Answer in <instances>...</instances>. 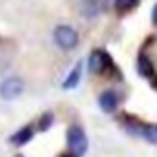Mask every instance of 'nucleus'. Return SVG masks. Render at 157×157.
<instances>
[{"label":"nucleus","mask_w":157,"mask_h":157,"mask_svg":"<svg viewBox=\"0 0 157 157\" xmlns=\"http://www.w3.org/2000/svg\"><path fill=\"white\" fill-rule=\"evenodd\" d=\"M51 122H53V115H51V113H44V115L40 117V130H42V132L48 130V128L51 126Z\"/></svg>","instance_id":"obj_12"},{"label":"nucleus","mask_w":157,"mask_h":157,"mask_svg":"<svg viewBox=\"0 0 157 157\" xmlns=\"http://www.w3.org/2000/svg\"><path fill=\"white\" fill-rule=\"evenodd\" d=\"M143 135L148 143H154L157 144V124H150V126H144L143 128Z\"/></svg>","instance_id":"obj_9"},{"label":"nucleus","mask_w":157,"mask_h":157,"mask_svg":"<svg viewBox=\"0 0 157 157\" xmlns=\"http://www.w3.org/2000/svg\"><path fill=\"white\" fill-rule=\"evenodd\" d=\"M135 4H137V0H115V9L121 13H126L132 7H135Z\"/></svg>","instance_id":"obj_10"},{"label":"nucleus","mask_w":157,"mask_h":157,"mask_svg":"<svg viewBox=\"0 0 157 157\" xmlns=\"http://www.w3.org/2000/svg\"><path fill=\"white\" fill-rule=\"evenodd\" d=\"M60 157H77V155H75V154H71V152H70V154H64V155H60Z\"/></svg>","instance_id":"obj_14"},{"label":"nucleus","mask_w":157,"mask_h":157,"mask_svg":"<svg viewBox=\"0 0 157 157\" xmlns=\"http://www.w3.org/2000/svg\"><path fill=\"white\" fill-rule=\"evenodd\" d=\"M152 20H154V24L157 26V4H155V7H154V11H152Z\"/></svg>","instance_id":"obj_13"},{"label":"nucleus","mask_w":157,"mask_h":157,"mask_svg":"<svg viewBox=\"0 0 157 157\" xmlns=\"http://www.w3.org/2000/svg\"><path fill=\"white\" fill-rule=\"evenodd\" d=\"M31 139H33V128H31V126H24V128H20L17 133L11 135L9 143H13L15 146H22V144L29 143Z\"/></svg>","instance_id":"obj_6"},{"label":"nucleus","mask_w":157,"mask_h":157,"mask_svg":"<svg viewBox=\"0 0 157 157\" xmlns=\"http://www.w3.org/2000/svg\"><path fill=\"white\" fill-rule=\"evenodd\" d=\"M53 40L55 44L64 49V51H70V49H75L78 46V33L77 29H73L71 26H57L55 31H53Z\"/></svg>","instance_id":"obj_1"},{"label":"nucleus","mask_w":157,"mask_h":157,"mask_svg":"<svg viewBox=\"0 0 157 157\" xmlns=\"http://www.w3.org/2000/svg\"><path fill=\"white\" fill-rule=\"evenodd\" d=\"M99 106L102 108V112H106V113H112V112H115L119 106V99L117 95H115V91H102L101 95H99Z\"/></svg>","instance_id":"obj_5"},{"label":"nucleus","mask_w":157,"mask_h":157,"mask_svg":"<svg viewBox=\"0 0 157 157\" xmlns=\"http://www.w3.org/2000/svg\"><path fill=\"white\" fill-rule=\"evenodd\" d=\"M108 4V0H88V6L93 9V13H97V11H101L104 6Z\"/></svg>","instance_id":"obj_11"},{"label":"nucleus","mask_w":157,"mask_h":157,"mask_svg":"<svg viewBox=\"0 0 157 157\" xmlns=\"http://www.w3.org/2000/svg\"><path fill=\"white\" fill-rule=\"evenodd\" d=\"M68 146H70V152L77 157H82L84 152L88 150V137L78 124H73L68 130Z\"/></svg>","instance_id":"obj_3"},{"label":"nucleus","mask_w":157,"mask_h":157,"mask_svg":"<svg viewBox=\"0 0 157 157\" xmlns=\"http://www.w3.org/2000/svg\"><path fill=\"white\" fill-rule=\"evenodd\" d=\"M26 90V82L20 77H7L0 82V99L2 101H15Z\"/></svg>","instance_id":"obj_2"},{"label":"nucleus","mask_w":157,"mask_h":157,"mask_svg":"<svg viewBox=\"0 0 157 157\" xmlns=\"http://www.w3.org/2000/svg\"><path fill=\"white\" fill-rule=\"evenodd\" d=\"M106 66H108V57L102 51H93L90 55V59H88V70H90V73L99 75V73H102L106 70Z\"/></svg>","instance_id":"obj_4"},{"label":"nucleus","mask_w":157,"mask_h":157,"mask_svg":"<svg viewBox=\"0 0 157 157\" xmlns=\"http://www.w3.org/2000/svg\"><path fill=\"white\" fill-rule=\"evenodd\" d=\"M80 75H82V62H77L75 64V68L70 71V75L66 77L64 80V84H62V88L64 90H70V88H75L78 84V80H80Z\"/></svg>","instance_id":"obj_7"},{"label":"nucleus","mask_w":157,"mask_h":157,"mask_svg":"<svg viewBox=\"0 0 157 157\" xmlns=\"http://www.w3.org/2000/svg\"><path fill=\"white\" fill-rule=\"evenodd\" d=\"M139 73L144 75V77H152V73H154V66H152V62L146 57L139 59Z\"/></svg>","instance_id":"obj_8"},{"label":"nucleus","mask_w":157,"mask_h":157,"mask_svg":"<svg viewBox=\"0 0 157 157\" xmlns=\"http://www.w3.org/2000/svg\"><path fill=\"white\" fill-rule=\"evenodd\" d=\"M13 157H24V155H20V154H17V155H13Z\"/></svg>","instance_id":"obj_15"}]
</instances>
